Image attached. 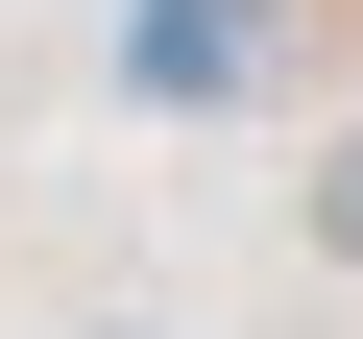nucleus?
Listing matches in <instances>:
<instances>
[{"label": "nucleus", "mask_w": 363, "mask_h": 339, "mask_svg": "<svg viewBox=\"0 0 363 339\" xmlns=\"http://www.w3.org/2000/svg\"><path fill=\"white\" fill-rule=\"evenodd\" d=\"M315 243H339V267H363V145H339V170H315Z\"/></svg>", "instance_id": "1"}]
</instances>
